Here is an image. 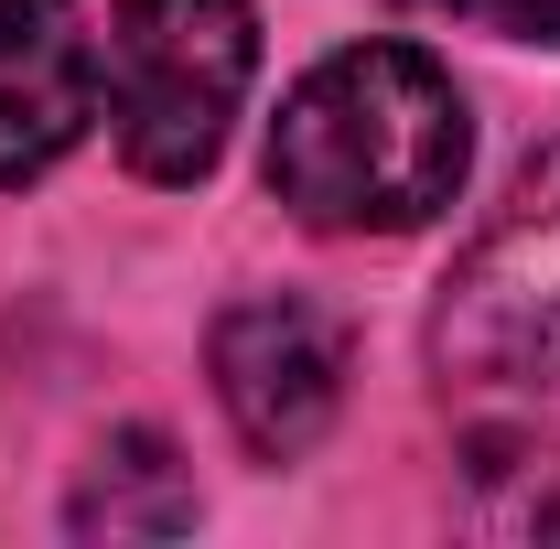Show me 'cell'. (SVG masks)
Returning a JSON list of instances; mask_svg holds the SVG:
<instances>
[{
  "label": "cell",
  "instance_id": "obj_1",
  "mask_svg": "<svg viewBox=\"0 0 560 549\" xmlns=\"http://www.w3.org/2000/svg\"><path fill=\"white\" fill-rule=\"evenodd\" d=\"M464 97L420 44H346L280 97L270 195L324 237H410L464 195Z\"/></svg>",
  "mask_w": 560,
  "mask_h": 549
},
{
  "label": "cell",
  "instance_id": "obj_2",
  "mask_svg": "<svg viewBox=\"0 0 560 549\" xmlns=\"http://www.w3.org/2000/svg\"><path fill=\"white\" fill-rule=\"evenodd\" d=\"M431 377L486 475H560V140L442 280Z\"/></svg>",
  "mask_w": 560,
  "mask_h": 549
},
{
  "label": "cell",
  "instance_id": "obj_3",
  "mask_svg": "<svg viewBox=\"0 0 560 549\" xmlns=\"http://www.w3.org/2000/svg\"><path fill=\"white\" fill-rule=\"evenodd\" d=\"M248 75H259L248 0H119L108 11V55H97V97H108L119 162L140 184H206Z\"/></svg>",
  "mask_w": 560,
  "mask_h": 549
},
{
  "label": "cell",
  "instance_id": "obj_4",
  "mask_svg": "<svg viewBox=\"0 0 560 549\" xmlns=\"http://www.w3.org/2000/svg\"><path fill=\"white\" fill-rule=\"evenodd\" d=\"M215 399L237 420V442L259 464H302L335 410H346V335L324 302L302 291H259V302H226L215 313Z\"/></svg>",
  "mask_w": 560,
  "mask_h": 549
},
{
  "label": "cell",
  "instance_id": "obj_5",
  "mask_svg": "<svg viewBox=\"0 0 560 549\" xmlns=\"http://www.w3.org/2000/svg\"><path fill=\"white\" fill-rule=\"evenodd\" d=\"M97 119V44L75 0H0V184L55 173Z\"/></svg>",
  "mask_w": 560,
  "mask_h": 549
},
{
  "label": "cell",
  "instance_id": "obj_6",
  "mask_svg": "<svg viewBox=\"0 0 560 549\" xmlns=\"http://www.w3.org/2000/svg\"><path fill=\"white\" fill-rule=\"evenodd\" d=\"M66 528L75 539H173L195 528V475L173 464L162 431H108V453L66 495Z\"/></svg>",
  "mask_w": 560,
  "mask_h": 549
},
{
  "label": "cell",
  "instance_id": "obj_7",
  "mask_svg": "<svg viewBox=\"0 0 560 549\" xmlns=\"http://www.w3.org/2000/svg\"><path fill=\"white\" fill-rule=\"evenodd\" d=\"M453 11L506 33V44H560V0H453Z\"/></svg>",
  "mask_w": 560,
  "mask_h": 549
}]
</instances>
